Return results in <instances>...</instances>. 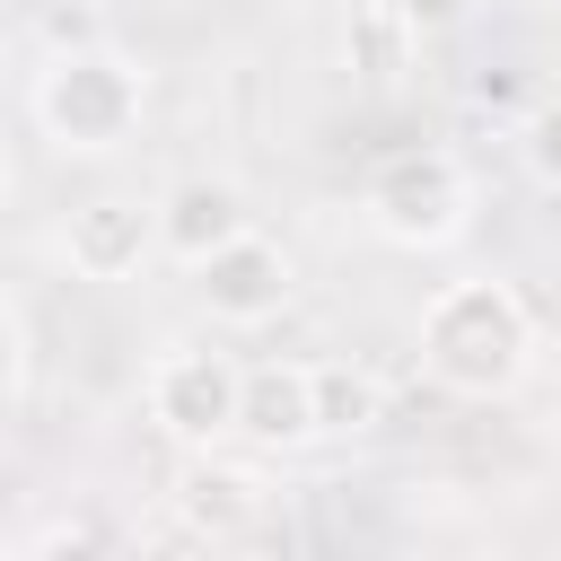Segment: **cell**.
<instances>
[{
    "mask_svg": "<svg viewBox=\"0 0 561 561\" xmlns=\"http://www.w3.org/2000/svg\"><path fill=\"white\" fill-rule=\"evenodd\" d=\"M359 219L403 245V254H447L465 228H473V175L456 149H394L368 193H359Z\"/></svg>",
    "mask_w": 561,
    "mask_h": 561,
    "instance_id": "3",
    "label": "cell"
},
{
    "mask_svg": "<svg viewBox=\"0 0 561 561\" xmlns=\"http://www.w3.org/2000/svg\"><path fill=\"white\" fill-rule=\"evenodd\" d=\"M26 368H35V351H26V324L0 307V412L26 394Z\"/></svg>",
    "mask_w": 561,
    "mask_h": 561,
    "instance_id": "14",
    "label": "cell"
},
{
    "mask_svg": "<svg viewBox=\"0 0 561 561\" xmlns=\"http://www.w3.org/2000/svg\"><path fill=\"white\" fill-rule=\"evenodd\" d=\"M517 167H526L543 193H561V96H543V105L517 123Z\"/></svg>",
    "mask_w": 561,
    "mask_h": 561,
    "instance_id": "11",
    "label": "cell"
},
{
    "mask_svg": "<svg viewBox=\"0 0 561 561\" xmlns=\"http://www.w3.org/2000/svg\"><path fill=\"white\" fill-rule=\"evenodd\" d=\"M421 368L465 394V403H500L517 394V377L535 368V316L526 298L500 280V272H473V280H447L430 307H421Z\"/></svg>",
    "mask_w": 561,
    "mask_h": 561,
    "instance_id": "1",
    "label": "cell"
},
{
    "mask_svg": "<svg viewBox=\"0 0 561 561\" xmlns=\"http://www.w3.org/2000/svg\"><path fill=\"white\" fill-rule=\"evenodd\" d=\"M386 421V386L351 359H316V438H368Z\"/></svg>",
    "mask_w": 561,
    "mask_h": 561,
    "instance_id": "9",
    "label": "cell"
},
{
    "mask_svg": "<svg viewBox=\"0 0 561 561\" xmlns=\"http://www.w3.org/2000/svg\"><path fill=\"white\" fill-rule=\"evenodd\" d=\"M18 561H114V543H105L96 526H44Z\"/></svg>",
    "mask_w": 561,
    "mask_h": 561,
    "instance_id": "12",
    "label": "cell"
},
{
    "mask_svg": "<svg viewBox=\"0 0 561 561\" xmlns=\"http://www.w3.org/2000/svg\"><path fill=\"white\" fill-rule=\"evenodd\" d=\"M184 517L210 526V535H228L237 517H254V482L245 473H193L184 482Z\"/></svg>",
    "mask_w": 561,
    "mask_h": 561,
    "instance_id": "10",
    "label": "cell"
},
{
    "mask_svg": "<svg viewBox=\"0 0 561 561\" xmlns=\"http://www.w3.org/2000/svg\"><path fill=\"white\" fill-rule=\"evenodd\" d=\"M193 298H202V316H210V324L254 333V324H272V316L298 298V263H289L263 228H245L237 245H219V254L193 272Z\"/></svg>",
    "mask_w": 561,
    "mask_h": 561,
    "instance_id": "5",
    "label": "cell"
},
{
    "mask_svg": "<svg viewBox=\"0 0 561 561\" xmlns=\"http://www.w3.org/2000/svg\"><path fill=\"white\" fill-rule=\"evenodd\" d=\"M254 228V210H245V193L228 184V175H184V184H167L158 193V254L167 263H184V272H202L219 245H237Z\"/></svg>",
    "mask_w": 561,
    "mask_h": 561,
    "instance_id": "7",
    "label": "cell"
},
{
    "mask_svg": "<svg viewBox=\"0 0 561 561\" xmlns=\"http://www.w3.org/2000/svg\"><path fill=\"white\" fill-rule=\"evenodd\" d=\"M26 105H35V131L61 158H114L149 114V70L123 44H61L35 70Z\"/></svg>",
    "mask_w": 561,
    "mask_h": 561,
    "instance_id": "2",
    "label": "cell"
},
{
    "mask_svg": "<svg viewBox=\"0 0 561 561\" xmlns=\"http://www.w3.org/2000/svg\"><path fill=\"white\" fill-rule=\"evenodd\" d=\"M53 245H61L70 280H131V272L158 254V202L88 193V202H70V219H61Z\"/></svg>",
    "mask_w": 561,
    "mask_h": 561,
    "instance_id": "6",
    "label": "cell"
},
{
    "mask_svg": "<svg viewBox=\"0 0 561 561\" xmlns=\"http://www.w3.org/2000/svg\"><path fill=\"white\" fill-rule=\"evenodd\" d=\"M386 9H394L412 35H456V26H465L482 0H386Z\"/></svg>",
    "mask_w": 561,
    "mask_h": 561,
    "instance_id": "13",
    "label": "cell"
},
{
    "mask_svg": "<svg viewBox=\"0 0 561 561\" xmlns=\"http://www.w3.org/2000/svg\"><path fill=\"white\" fill-rule=\"evenodd\" d=\"M237 438H254V447H307V438H316V368H307V359L245 368Z\"/></svg>",
    "mask_w": 561,
    "mask_h": 561,
    "instance_id": "8",
    "label": "cell"
},
{
    "mask_svg": "<svg viewBox=\"0 0 561 561\" xmlns=\"http://www.w3.org/2000/svg\"><path fill=\"white\" fill-rule=\"evenodd\" d=\"M140 403H149V421H158L175 447L210 456V447L237 438L245 368H237L228 351H210V342H167V351L149 359V377H140Z\"/></svg>",
    "mask_w": 561,
    "mask_h": 561,
    "instance_id": "4",
    "label": "cell"
}]
</instances>
